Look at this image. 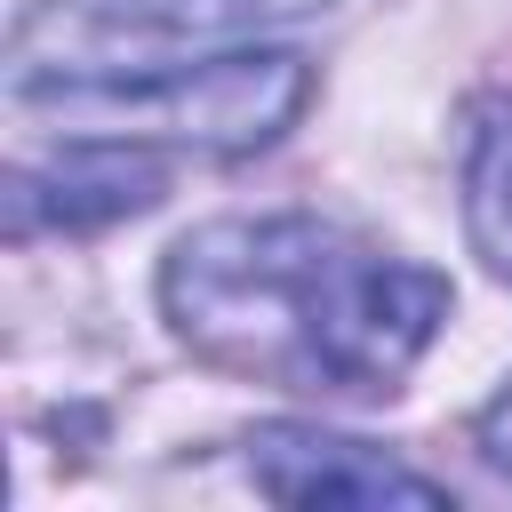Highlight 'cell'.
<instances>
[{"mask_svg":"<svg viewBox=\"0 0 512 512\" xmlns=\"http://www.w3.org/2000/svg\"><path fill=\"white\" fill-rule=\"evenodd\" d=\"M192 360L304 400H392L448 320V280L328 216H216L160 264Z\"/></svg>","mask_w":512,"mask_h":512,"instance_id":"obj_1","label":"cell"},{"mask_svg":"<svg viewBox=\"0 0 512 512\" xmlns=\"http://www.w3.org/2000/svg\"><path fill=\"white\" fill-rule=\"evenodd\" d=\"M336 0H40L8 32V96L80 72H136L176 48H240Z\"/></svg>","mask_w":512,"mask_h":512,"instance_id":"obj_3","label":"cell"},{"mask_svg":"<svg viewBox=\"0 0 512 512\" xmlns=\"http://www.w3.org/2000/svg\"><path fill=\"white\" fill-rule=\"evenodd\" d=\"M168 184V160L144 152V144H96V136H64L56 160L40 168H8V232L32 240V232H88V224H112V216H136L152 208Z\"/></svg>","mask_w":512,"mask_h":512,"instance_id":"obj_5","label":"cell"},{"mask_svg":"<svg viewBox=\"0 0 512 512\" xmlns=\"http://www.w3.org/2000/svg\"><path fill=\"white\" fill-rule=\"evenodd\" d=\"M464 224L496 280H512V96H480L464 128Z\"/></svg>","mask_w":512,"mask_h":512,"instance_id":"obj_6","label":"cell"},{"mask_svg":"<svg viewBox=\"0 0 512 512\" xmlns=\"http://www.w3.org/2000/svg\"><path fill=\"white\" fill-rule=\"evenodd\" d=\"M480 464L512 480V384H504V392L480 408Z\"/></svg>","mask_w":512,"mask_h":512,"instance_id":"obj_7","label":"cell"},{"mask_svg":"<svg viewBox=\"0 0 512 512\" xmlns=\"http://www.w3.org/2000/svg\"><path fill=\"white\" fill-rule=\"evenodd\" d=\"M248 480L272 496V504H344V512H376V504H448L440 480L408 472L400 456L352 440V432H328V424H256L248 432Z\"/></svg>","mask_w":512,"mask_h":512,"instance_id":"obj_4","label":"cell"},{"mask_svg":"<svg viewBox=\"0 0 512 512\" xmlns=\"http://www.w3.org/2000/svg\"><path fill=\"white\" fill-rule=\"evenodd\" d=\"M16 112H48L64 136L96 144H144V152H208L240 160L296 128L312 104V64L296 48H208V56H160L136 72H80L40 80L8 96Z\"/></svg>","mask_w":512,"mask_h":512,"instance_id":"obj_2","label":"cell"}]
</instances>
